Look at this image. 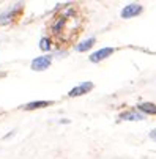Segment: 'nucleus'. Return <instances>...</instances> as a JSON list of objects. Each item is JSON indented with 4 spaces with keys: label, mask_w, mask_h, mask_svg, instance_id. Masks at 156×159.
I'll return each instance as SVG.
<instances>
[{
    "label": "nucleus",
    "mask_w": 156,
    "mask_h": 159,
    "mask_svg": "<svg viewBox=\"0 0 156 159\" xmlns=\"http://www.w3.org/2000/svg\"><path fill=\"white\" fill-rule=\"evenodd\" d=\"M95 44V38H88V39H85L84 43H80V44H77L76 46V49L79 51V52H85V51H88L92 46Z\"/></svg>",
    "instance_id": "9d476101"
},
{
    "label": "nucleus",
    "mask_w": 156,
    "mask_h": 159,
    "mask_svg": "<svg viewBox=\"0 0 156 159\" xmlns=\"http://www.w3.org/2000/svg\"><path fill=\"white\" fill-rule=\"evenodd\" d=\"M142 11H144L142 5H139V3H129V5H126V7L122 10V17H123V19L136 17V16H139Z\"/></svg>",
    "instance_id": "20e7f679"
},
{
    "label": "nucleus",
    "mask_w": 156,
    "mask_h": 159,
    "mask_svg": "<svg viewBox=\"0 0 156 159\" xmlns=\"http://www.w3.org/2000/svg\"><path fill=\"white\" fill-rule=\"evenodd\" d=\"M93 88V84L92 82H82L80 85H77V87H74L71 92L68 93L71 98H76V96H80V95H85V93H88L90 90Z\"/></svg>",
    "instance_id": "39448f33"
},
{
    "label": "nucleus",
    "mask_w": 156,
    "mask_h": 159,
    "mask_svg": "<svg viewBox=\"0 0 156 159\" xmlns=\"http://www.w3.org/2000/svg\"><path fill=\"white\" fill-rule=\"evenodd\" d=\"M52 101H33V102H29L24 106L25 110H35V109H41V107H48L51 106Z\"/></svg>",
    "instance_id": "1a4fd4ad"
},
{
    "label": "nucleus",
    "mask_w": 156,
    "mask_h": 159,
    "mask_svg": "<svg viewBox=\"0 0 156 159\" xmlns=\"http://www.w3.org/2000/svg\"><path fill=\"white\" fill-rule=\"evenodd\" d=\"M120 120H126V121H139V120H144V115L140 112H136V110H129V112H123L120 115Z\"/></svg>",
    "instance_id": "0eeeda50"
},
{
    "label": "nucleus",
    "mask_w": 156,
    "mask_h": 159,
    "mask_svg": "<svg viewBox=\"0 0 156 159\" xmlns=\"http://www.w3.org/2000/svg\"><path fill=\"white\" fill-rule=\"evenodd\" d=\"M51 46H52V44H51V39H49V38H43V39L39 41V49L44 51V52H48V51L51 49Z\"/></svg>",
    "instance_id": "9b49d317"
},
{
    "label": "nucleus",
    "mask_w": 156,
    "mask_h": 159,
    "mask_svg": "<svg viewBox=\"0 0 156 159\" xmlns=\"http://www.w3.org/2000/svg\"><path fill=\"white\" fill-rule=\"evenodd\" d=\"M51 61H52V57L51 55H41V57H36L33 61H32V70L33 71H44L51 66Z\"/></svg>",
    "instance_id": "7ed1b4c3"
},
{
    "label": "nucleus",
    "mask_w": 156,
    "mask_h": 159,
    "mask_svg": "<svg viewBox=\"0 0 156 159\" xmlns=\"http://www.w3.org/2000/svg\"><path fill=\"white\" fill-rule=\"evenodd\" d=\"M150 139H153V140H156V129H153V131H150Z\"/></svg>",
    "instance_id": "f8f14e48"
},
{
    "label": "nucleus",
    "mask_w": 156,
    "mask_h": 159,
    "mask_svg": "<svg viewBox=\"0 0 156 159\" xmlns=\"http://www.w3.org/2000/svg\"><path fill=\"white\" fill-rule=\"evenodd\" d=\"M80 32V16L77 14L74 7H66L62 13H58L52 24L51 33L58 41V44H70Z\"/></svg>",
    "instance_id": "f257e3e1"
},
{
    "label": "nucleus",
    "mask_w": 156,
    "mask_h": 159,
    "mask_svg": "<svg viewBox=\"0 0 156 159\" xmlns=\"http://www.w3.org/2000/svg\"><path fill=\"white\" fill-rule=\"evenodd\" d=\"M22 8H24V7H22V3H16L10 10H7L5 13H2V14H0V25L10 24L11 20L17 19L21 16V13H22Z\"/></svg>",
    "instance_id": "f03ea898"
},
{
    "label": "nucleus",
    "mask_w": 156,
    "mask_h": 159,
    "mask_svg": "<svg viewBox=\"0 0 156 159\" xmlns=\"http://www.w3.org/2000/svg\"><path fill=\"white\" fill-rule=\"evenodd\" d=\"M112 54H114V48H103V49H99V51H96V52H93L90 55V61L98 63V61L107 58L109 55H112Z\"/></svg>",
    "instance_id": "423d86ee"
},
{
    "label": "nucleus",
    "mask_w": 156,
    "mask_h": 159,
    "mask_svg": "<svg viewBox=\"0 0 156 159\" xmlns=\"http://www.w3.org/2000/svg\"><path fill=\"white\" fill-rule=\"evenodd\" d=\"M139 110L144 113H148V115H156V104L153 102H140L139 104Z\"/></svg>",
    "instance_id": "6e6552de"
}]
</instances>
